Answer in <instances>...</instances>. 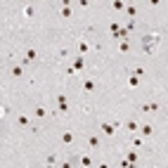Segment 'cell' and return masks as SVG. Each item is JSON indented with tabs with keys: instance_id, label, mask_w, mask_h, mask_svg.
<instances>
[{
	"instance_id": "cell-1",
	"label": "cell",
	"mask_w": 168,
	"mask_h": 168,
	"mask_svg": "<svg viewBox=\"0 0 168 168\" xmlns=\"http://www.w3.org/2000/svg\"><path fill=\"white\" fill-rule=\"evenodd\" d=\"M0 116H3V109H0Z\"/></svg>"
}]
</instances>
